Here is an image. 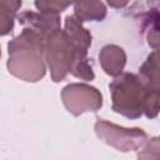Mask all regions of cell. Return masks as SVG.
Here are the masks:
<instances>
[{"mask_svg":"<svg viewBox=\"0 0 160 160\" xmlns=\"http://www.w3.org/2000/svg\"><path fill=\"white\" fill-rule=\"evenodd\" d=\"M34 4L40 12L59 15L74 4V0H34Z\"/></svg>","mask_w":160,"mask_h":160,"instance_id":"obj_12","label":"cell"},{"mask_svg":"<svg viewBox=\"0 0 160 160\" xmlns=\"http://www.w3.org/2000/svg\"><path fill=\"white\" fill-rule=\"evenodd\" d=\"M112 110L125 118L138 119L145 112L149 89L139 75L121 72L109 84Z\"/></svg>","mask_w":160,"mask_h":160,"instance_id":"obj_3","label":"cell"},{"mask_svg":"<svg viewBox=\"0 0 160 160\" xmlns=\"http://www.w3.org/2000/svg\"><path fill=\"white\" fill-rule=\"evenodd\" d=\"M21 8V0H0V34L8 35L14 29V21Z\"/></svg>","mask_w":160,"mask_h":160,"instance_id":"obj_11","label":"cell"},{"mask_svg":"<svg viewBox=\"0 0 160 160\" xmlns=\"http://www.w3.org/2000/svg\"><path fill=\"white\" fill-rule=\"evenodd\" d=\"M145 21L148 24V29L160 31V8L151 10L145 15Z\"/></svg>","mask_w":160,"mask_h":160,"instance_id":"obj_14","label":"cell"},{"mask_svg":"<svg viewBox=\"0 0 160 160\" xmlns=\"http://www.w3.org/2000/svg\"><path fill=\"white\" fill-rule=\"evenodd\" d=\"M106 12V6L101 0H74V15L81 22L101 21Z\"/></svg>","mask_w":160,"mask_h":160,"instance_id":"obj_10","label":"cell"},{"mask_svg":"<svg viewBox=\"0 0 160 160\" xmlns=\"http://www.w3.org/2000/svg\"><path fill=\"white\" fill-rule=\"evenodd\" d=\"M61 100L65 109L74 116L89 111L95 112L102 106V95L100 90L84 82L68 84L61 90Z\"/></svg>","mask_w":160,"mask_h":160,"instance_id":"obj_5","label":"cell"},{"mask_svg":"<svg viewBox=\"0 0 160 160\" xmlns=\"http://www.w3.org/2000/svg\"><path fill=\"white\" fill-rule=\"evenodd\" d=\"M139 159H160V135L146 141L141 151L138 154Z\"/></svg>","mask_w":160,"mask_h":160,"instance_id":"obj_13","label":"cell"},{"mask_svg":"<svg viewBox=\"0 0 160 160\" xmlns=\"http://www.w3.org/2000/svg\"><path fill=\"white\" fill-rule=\"evenodd\" d=\"M130 0H106L108 5L114 9H122L129 4Z\"/></svg>","mask_w":160,"mask_h":160,"instance_id":"obj_15","label":"cell"},{"mask_svg":"<svg viewBox=\"0 0 160 160\" xmlns=\"http://www.w3.org/2000/svg\"><path fill=\"white\" fill-rule=\"evenodd\" d=\"M46 39L38 31L24 28L8 42V71L25 82H38L46 74Z\"/></svg>","mask_w":160,"mask_h":160,"instance_id":"obj_1","label":"cell"},{"mask_svg":"<svg viewBox=\"0 0 160 160\" xmlns=\"http://www.w3.org/2000/svg\"><path fill=\"white\" fill-rule=\"evenodd\" d=\"M16 19L24 28H30V29L38 31L45 39H48V36L52 31L60 29V25H61L59 15L45 14V12H40V11L35 12L31 10H26V11L18 14Z\"/></svg>","mask_w":160,"mask_h":160,"instance_id":"obj_8","label":"cell"},{"mask_svg":"<svg viewBox=\"0 0 160 160\" xmlns=\"http://www.w3.org/2000/svg\"><path fill=\"white\" fill-rule=\"evenodd\" d=\"M94 130L102 142L121 152L141 150L149 140L148 134L140 128H124L104 119L96 120Z\"/></svg>","mask_w":160,"mask_h":160,"instance_id":"obj_4","label":"cell"},{"mask_svg":"<svg viewBox=\"0 0 160 160\" xmlns=\"http://www.w3.org/2000/svg\"><path fill=\"white\" fill-rule=\"evenodd\" d=\"M45 60L54 82L62 81L70 72L72 76L91 81L95 78L88 58L80 56L60 29L52 31L45 42Z\"/></svg>","mask_w":160,"mask_h":160,"instance_id":"obj_2","label":"cell"},{"mask_svg":"<svg viewBox=\"0 0 160 160\" xmlns=\"http://www.w3.org/2000/svg\"><path fill=\"white\" fill-rule=\"evenodd\" d=\"M62 31L76 52L82 58H88V51L91 46L92 36L91 32L82 26V22L75 15H68L65 18Z\"/></svg>","mask_w":160,"mask_h":160,"instance_id":"obj_7","label":"cell"},{"mask_svg":"<svg viewBox=\"0 0 160 160\" xmlns=\"http://www.w3.org/2000/svg\"><path fill=\"white\" fill-rule=\"evenodd\" d=\"M99 62L105 74L115 78L120 75L125 68L126 54L124 49L118 45H105L99 52Z\"/></svg>","mask_w":160,"mask_h":160,"instance_id":"obj_9","label":"cell"},{"mask_svg":"<svg viewBox=\"0 0 160 160\" xmlns=\"http://www.w3.org/2000/svg\"><path fill=\"white\" fill-rule=\"evenodd\" d=\"M146 40L152 51L139 69V76L150 88L160 90V31L148 29Z\"/></svg>","mask_w":160,"mask_h":160,"instance_id":"obj_6","label":"cell"}]
</instances>
